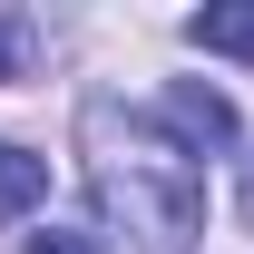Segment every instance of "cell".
I'll return each mask as SVG.
<instances>
[{
	"label": "cell",
	"mask_w": 254,
	"mask_h": 254,
	"mask_svg": "<svg viewBox=\"0 0 254 254\" xmlns=\"http://www.w3.org/2000/svg\"><path fill=\"white\" fill-rule=\"evenodd\" d=\"M30 254H108V245H98V235H59V225H49V235H30Z\"/></svg>",
	"instance_id": "8992f818"
},
{
	"label": "cell",
	"mask_w": 254,
	"mask_h": 254,
	"mask_svg": "<svg viewBox=\"0 0 254 254\" xmlns=\"http://www.w3.org/2000/svg\"><path fill=\"white\" fill-rule=\"evenodd\" d=\"M88 195L137 254H186L205 235V176H195V157H176L147 118L118 127V108H88Z\"/></svg>",
	"instance_id": "6da1fadb"
},
{
	"label": "cell",
	"mask_w": 254,
	"mask_h": 254,
	"mask_svg": "<svg viewBox=\"0 0 254 254\" xmlns=\"http://www.w3.org/2000/svg\"><path fill=\"white\" fill-rule=\"evenodd\" d=\"M186 39L195 49H225V59H254V0H205L186 20Z\"/></svg>",
	"instance_id": "3957f363"
},
{
	"label": "cell",
	"mask_w": 254,
	"mask_h": 254,
	"mask_svg": "<svg viewBox=\"0 0 254 254\" xmlns=\"http://www.w3.org/2000/svg\"><path fill=\"white\" fill-rule=\"evenodd\" d=\"M39 195H49V157H30V147L0 137V215H30Z\"/></svg>",
	"instance_id": "277c9868"
},
{
	"label": "cell",
	"mask_w": 254,
	"mask_h": 254,
	"mask_svg": "<svg viewBox=\"0 0 254 254\" xmlns=\"http://www.w3.org/2000/svg\"><path fill=\"white\" fill-rule=\"evenodd\" d=\"M157 137L176 147V157L235 147V98H225V88H205V78H176V88L157 98Z\"/></svg>",
	"instance_id": "7a4b0ae2"
},
{
	"label": "cell",
	"mask_w": 254,
	"mask_h": 254,
	"mask_svg": "<svg viewBox=\"0 0 254 254\" xmlns=\"http://www.w3.org/2000/svg\"><path fill=\"white\" fill-rule=\"evenodd\" d=\"M235 205H245V225H254V157H245V186H235Z\"/></svg>",
	"instance_id": "52a82bcc"
},
{
	"label": "cell",
	"mask_w": 254,
	"mask_h": 254,
	"mask_svg": "<svg viewBox=\"0 0 254 254\" xmlns=\"http://www.w3.org/2000/svg\"><path fill=\"white\" fill-rule=\"evenodd\" d=\"M20 68H30V20H20V10H0V88H10Z\"/></svg>",
	"instance_id": "5b68a950"
}]
</instances>
